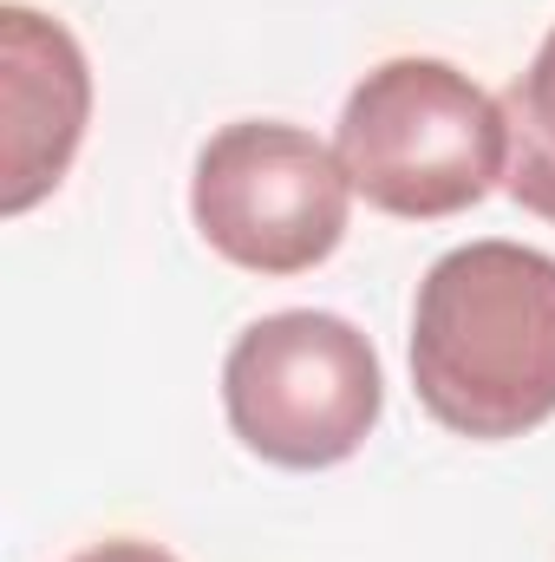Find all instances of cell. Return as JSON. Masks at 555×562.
<instances>
[{
  "label": "cell",
  "mask_w": 555,
  "mask_h": 562,
  "mask_svg": "<svg viewBox=\"0 0 555 562\" xmlns=\"http://www.w3.org/2000/svg\"><path fill=\"white\" fill-rule=\"evenodd\" d=\"M412 386L444 431L497 445L555 419V256L464 243L412 301Z\"/></svg>",
  "instance_id": "obj_1"
},
{
  "label": "cell",
  "mask_w": 555,
  "mask_h": 562,
  "mask_svg": "<svg viewBox=\"0 0 555 562\" xmlns=\"http://www.w3.org/2000/svg\"><path fill=\"white\" fill-rule=\"evenodd\" d=\"M333 150L353 196L406 223L457 216L510 177L503 99H490L451 59L418 53L373 66L347 92Z\"/></svg>",
  "instance_id": "obj_2"
},
{
  "label": "cell",
  "mask_w": 555,
  "mask_h": 562,
  "mask_svg": "<svg viewBox=\"0 0 555 562\" xmlns=\"http://www.w3.org/2000/svg\"><path fill=\"white\" fill-rule=\"evenodd\" d=\"M386 406L373 340L320 307H287L236 334L223 360L229 431L281 471H327L353 458Z\"/></svg>",
  "instance_id": "obj_3"
},
{
  "label": "cell",
  "mask_w": 555,
  "mask_h": 562,
  "mask_svg": "<svg viewBox=\"0 0 555 562\" xmlns=\"http://www.w3.org/2000/svg\"><path fill=\"white\" fill-rule=\"evenodd\" d=\"M353 183L340 150L301 125L242 119L196 150L190 216L203 243L249 276H307L347 236Z\"/></svg>",
  "instance_id": "obj_4"
},
{
  "label": "cell",
  "mask_w": 555,
  "mask_h": 562,
  "mask_svg": "<svg viewBox=\"0 0 555 562\" xmlns=\"http://www.w3.org/2000/svg\"><path fill=\"white\" fill-rule=\"evenodd\" d=\"M0 86H7V177L0 210L26 216L39 196L59 190L72 170L86 119H92V72L79 40L46 20L39 7H0Z\"/></svg>",
  "instance_id": "obj_5"
},
{
  "label": "cell",
  "mask_w": 555,
  "mask_h": 562,
  "mask_svg": "<svg viewBox=\"0 0 555 562\" xmlns=\"http://www.w3.org/2000/svg\"><path fill=\"white\" fill-rule=\"evenodd\" d=\"M503 125H510V177H503V190L530 216L555 223V26L543 33L536 59L510 79Z\"/></svg>",
  "instance_id": "obj_6"
},
{
  "label": "cell",
  "mask_w": 555,
  "mask_h": 562,
  "mask_svg": "<svg viewBox=\"0 0 555 562\" xmlns=\"http://www.w3.org/2000/svg\"><path fill=\"white\" fill-rule=\"evenodd\" d=\"M72 562H177L163 543H144V537H112V543H92Z\"/></svg>",
  "instance_id": "obj_7"
}]
</instances>
